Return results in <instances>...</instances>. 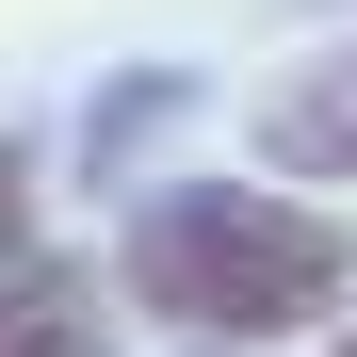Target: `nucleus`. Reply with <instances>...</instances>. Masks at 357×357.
<instances>
[{"instance_id": "1", "label": "nucleus", "mask_w": 357, "mask_h": 357, "mask_svg": "<svg viewBox=\"0 0 357 357\" xmlns=\"http://www.w3.org/2000/svg\"><path fill=\"white\" fill-rule=\"evenodd\" d=\"M341 292H357V227L276 178H162L114 227V309H146L162 341H211V357L325 341Z\"/></svg>"}, {"instance_id": "2", "label": "nucleus", "mask_w": 357, "mask_h": 357, "mask_svg": "<svg viewBox=\"0 0 357 357\" xmlns=\"http://www.w3.org/2000/svg\"><path fill=\"white\" fill-rule=\"evenodd\" d=\"M244 146H260V178H309V195H341V178H357V33L292 49V66L244 98Z\"/></svg>"}, {"instance_id": "3", "label": "nucleus", "mask_w": 357, "mask_h": 357, "mask_svg": "<svg viewBox=\"0 0 357 357\" xmlns=\"http://www.w3.org/2000/svg\"><path fill=\"white\" fill-rule=\"evenodd\" d=\"M0 357H114V260L33 244L17 276H0Z\"/></svg>"}, {"instance_id": "4", "label": "nucleus", "mask_w": 357, "mask_h": 357, "mask_svg": "<svg viewBox=\"0 0 357 357\" xmlns=\"http://www.w3.org/2000/svg\"><path fill=\"white\" fill-rule=\"evenodd\" d=\"M195 98H211L195 66H114V82L82 98V146H66V178H82V195H130V162H146V146H162Z\"/></svg>"}, {"instance_id": "5", "label": "nucleus", "mask_w": 357, "mask_h": 357, "mask_svg": "<svg viewBox=\"0 0 357 357\" xmlns=\"http://www.w3.org/2000/svg\"><path fill=\"white\" fill-rule=\"evenodd\" d=\"M33 211H49V178H33V146H17V130H0V276L33 260Z\"/></svg>"}, {"instance_id": "6", "label": "nucleus", "mask_w": 357, "mask_h": 357, "mask_svg": "<svg viewBox=\"0 0 357 357\" xmlns=\"http://www.w3.org/2000/svg\"><path fill=\"white\" fill-rule=\"evenodd\" d=\"M325 357H357V325H325Z\"/></svg>"}, {"instance_id": "7", "label": "nucleus", "mask_w": 357, "mask_h": 357, "mask_svg": "<svg viewBox=\"0 0 357 357\" xmlns=\"http://www.w3.org/2000/svg\"><path fill=\"white\" fill-rule=\"evenodd\" d=\"M178 357H211V341H178Z\"/></svg>"}]
</instances>
